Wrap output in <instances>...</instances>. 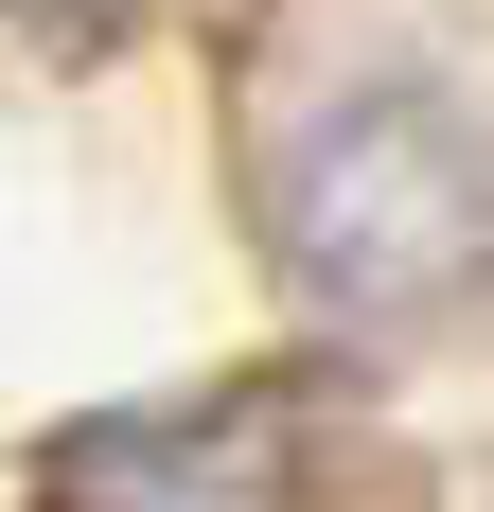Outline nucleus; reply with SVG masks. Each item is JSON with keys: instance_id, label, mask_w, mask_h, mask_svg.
Returning <instances> with one entry per match:
<instances>
[{"instance_id": "obj_1", "label": "nucleus", "mask_w": 494, "mask_h": 512, "mask_svg": "<svg viewBox=\"0 0 494 512\" xmlns=\"http://www.w3.org/2000/svg\"><path fill=\"white\" fill-rule=\"evenodd\" d=\"M283 265L336 318H424L494 265V142L459 124L442 89H371L336 106L283 177Z\"/></svg>"}, {"instance_id": "obj_2", "label": "nucleus", "mask_w": 494, "mask_h": 512, "mask_svg": "<svg viewBox=\"0 0 494 512\" xmlns=\"http://www.w3.org/2000/svg\"><path fill=\"white\" fill-rule=\"evenodd\" d=\"M89 512H300V424L283 407H195L89 460Z\"/></svg>"}, {"instance_id": "obj_3", "label": "nucleus", "mask_w": 494, "mask_h": 512, "mask_svg": "<svg viewBox=\"0 0 494 512\" xmlns=\"http://www.w3.org/2000/svg\"><path fill=\"white\" fill-rule=\"evenodd\" d=\"M18 18H36V36H106L124 0H18Z\"/></svg>"}]
</instances>
